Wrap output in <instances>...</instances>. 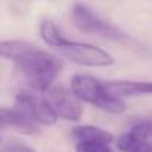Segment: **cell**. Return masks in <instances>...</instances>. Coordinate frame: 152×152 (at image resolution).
<instances>
[{
	"instance_id": "obj_8",
	"label": "cell",
	"mask_w": 152,
	"mask_h": 152,
	"mask_svg": "<svg viewBox=\"0 0 152 152\" xmlns=\"http://www.w3.org/2000/svg\"><path fill=\"white\" fill-rule=\"evenodd\" d=\"M106 88L116 97H139L152 94L151 81H109L104 82Z\"/></svg>"
},
{
	"instance_id": "obj_11",
	"label": "cell",
	"mask_w": 152,
	"mask_h": 152,
	"mask_svg": "<svg viewBox=\"0 0 152 152\" xmlns=\"http://www.w3.org/2000/svg\"><path fill=\"white\" fill-rule=\"evenodd\" d=\"M72 139L75 142H82V140H96V142H104V143H112L113 136L99 127L94 125H79L75 127L70 133Z\"/></svg>"
},
{
	"instance_id": "obj_9",
	"label": "cell",
	"mask_w": 152,
	"mask_h": 152,
	"mask_svg": "<svg viewBox=\"0 0 152 152\" xmlns=\"http://www.w3.org/2000/svg\"><path fill=\"white\" fill-rule=\"evenodd\" d=\"M12 128L24 134H34L37 133L36 122L30 121L24 116L17 107H0V130Z\"/></svg>"
},
{
	"instance_id": "obj_14",
	"label": "cell",
	"mask_w": 152,
	"mask_h": 152,
	"mask_svg": "<svg viewBox=\"0 0 152 152\" xmlns=\"http://www.w3.org/2000/svg\"><path fill=\"white\" fill-rule=\"evenodd\" d=\"M0 152H36V151L27 145H23V143H12V145L2 148Z\"/></svg>"
},
{
	"instance_id": "obj_2",
	"label": "cell",
	"mask_w": 152,
	"mask_h": 152,
	"mask_svg": "<svg viewBox=\"0 0 152 152\" xmlns=\"http://www.w3.org/2000/svg\"><path fill=\"white\" fill-rule=\"evenodd\" d=\"M72 93L81 102L93 104L104 112L119 115L125 112L127 104L122 99L113 96L99 79L88 75H75L72 78Z\"/></svg>"
},
{
	"instance_id": "obj_4",
	"label": "cell",
	"mask_w": 152,
	"mask_h": 152,
	"mask_svg": "<svg viewBox=\"0 0 152 152\" xmlns=\"http://www.w3.org/2000/svg\"><path fill=\"white\" fill-rule=\"evenodd\" d=\"M55 49L67 60H72L73 63H78L82 66L106 67V66H112L115 63L113 57L107 51H104L99 46L90 45V43L67 40L66 37L60 42V45Z\"/></svg>"
},
{
	"instance_id": "obj_16",
	"label": "cell",
	"mask_w": 152,
	"mask_h": 152,
	"mask_svg": "<svg viewBox=\"0 0 152 152\" xmlns=\"http://www.w3.org/2000/svg\"><path fill=\"white\" fill-rule=\"evenodd\" d=\"M0 143H2V139H0Z\"/></svg>"
},
{
	"instance_id": "obj_5",
	"label": "cell",
	"mask_w": 152,
	"mask_h": 152,
	"mask_svg": "<svg viewBox=\"0 0 152 152\" xmlns=\"http://www.w3.org/2000/svg\"><path fill=\"white\" fill-rule=\"evenodd\" d=\"M15 107L27 116L30 121L43 125H54L57 122V115L46 102L45 97L36 96L31 91L18 93L15 97Z\"/></svg>"
},
{
	"instance_id": "obj_7",
	"label": "cell",
	"mask_w": 152,
	"mask_h": 152,
	"mask_svg": "<svg viewBox=\"0 0 152 152\" xmlns=\"http://www.w3.org/2000/svg\"><path fill=\"white\" fill-rule=\"evenodd\" d=\"M152 134V122L143 121L133 125L127 133L121 134L116 140V148L121 152H131L134 148L148 142Z\"/></svg>"
},
{
	"instance_id": "obj_15",
	"label": "cell",
	"mask_w": 152,
	"mask_h": 152,
	"mask_svg": "<svg viewBox=\"0 0 152 152\" xmlns=\"http://www.w3.org/2000/svg\"><path fill=\"white\" fill-rule=\"evenodd\" d=\"M131 152H152V143L148 140V142H145V143H142L140 146H137V148H134Z\"/></svg>"
},
{
	"instance_id": "obj_10",
	"label": "cell",
	"mask_w": 152,
	"mask_h": 152,
	"mask_svg": "<svg viewBox=\"0 0 152 152\" xmlns=\"http://www.w3.org/2000/svg\"><path fill=\"white\" fill-rule=\"evenodd\" d=\"M34 46L23 40H0V57L14 61L15 64L21 61Z\"/></svg>"
},
{
	"instance_id": "obj_12",
	"label": "cell",
	"mask_w": 152,
	"mask_h": 152,
	"mask_svg": "<svg viewBox=\"0 0 152 152\" xmlns=\"http://www.w3.org/2000/svg\"><path fill=\"white\" fill-rule=\"evenodd\" d=\"M39 34L42 37V40L51 46V48H57L60 45V42L64 39V36L61 34V31L57 28V26L52 21L43 20L39 26Z\"/></svg>"
},
{
	"instance_id": "obj_17",
	"label": "cell",
	"mask_w": 152,
	"mask_h": 152,
	"mask_svg": "<svg viewBox=\"0 0 152 152\" xmlns=\"http://www.w3.org/2000/svg\"><path fill=\"white\" fill-rule=\"evenodd\" d=\"M151 136H152V134H151Z\"/></svg>"
},
{
	"instance_id": "obj_3",
	"label": "cell",
	"mask_w": 152,
	"mask_h": 152,
	"mask_svg": "<svg viewBox=\"0 0 152 152\" xmlns=\"http://www.w3.org/2000/svg\"><path fill=\"white\" fill-rule=\"evenodd\" d=\"M72 21L75 27L87 34H94L107 40L121 42V43H133V39L127 36L119 27L112 23L100 18L94 11H91L84 3H76L72 9Z\"/></svg>"
},
{
	"instance_id": "obj_1",
	"label": "cell",
	"mask_w": 152,
	"mask_h": 152,
	"mask_svg": "<svg viewBox=\"0 0 152 152\" xmlns=\"http://www.w3.org/2000/svg\"><path fill=\"white\" fill-rule=\"evenodd\" d=\"M18 79L34 93H46L61 70V61L39 48H33L15 64Z\"/></svg>"
},
{
	"instance_id": "obj_13",
	"label": "cell",
	"mask_w": 152,
	"mask_h": 152,
	"mask_svg": "<svg viewBox=\"0 0 152 152\" xmlns=\"http://www.w3.org/2000/svg\"><path fill=\"white\" fill-rule=\"evenodd\" d=\"M75 152H113L110 143L96 142V140H82L76 142Z\"/></svg>"
},
{
	"instance_id": "obj_6",
	"label": "cell",
	"mask_w": 152,
	"mask_h": 152,
	"mask_svg": "<svg viewBox=\"0 0 152 152\" xmlns=\"http://www.w3.org/2000/svg\"><path fill=\"white\" fill-rule=\"evenodd\" d=\"M46 102L55 112L57 118H63L66 121H79L84 113L82 102L73 93L67 91L63 87H54L46 91Z\"/></svg>"
}]
</instances>
